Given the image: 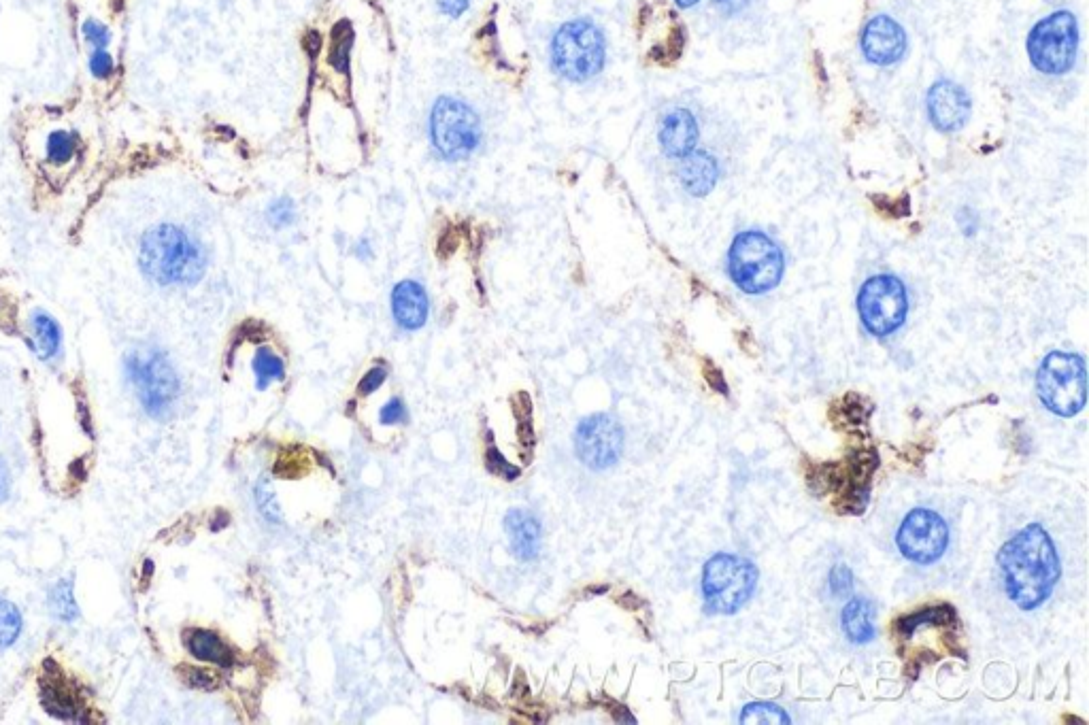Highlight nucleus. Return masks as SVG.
<instances>
[{
  "label": "nucleus",
  "instance_id": "nucleus-8",
  "mask_svg": "<svg viewBox=\"0 0 1089 725\" xmlns=\"http://www.w3.org/2000/svg\"><path fill=\"white\" fill-rule=\"evenodd\" d=\"M1079 47L1077 18L1070 11H1055L1038 22L1028 37V56L1034 69L1045 75H1064L1072 69Z\"/></svg>",
  "mask_w": 1089,
  "mask_h": 725
},
{
  "label": "nucleus",
  "instance_id": "nucleus-30",
  "mask_svg": "<svg viewBox=\"0 0 1089 725\" xmlns=\"http://www.w3.org/2000/svg\"><path fill=\"white\" fill-rule=\"evenodd\" d=\"M296 217V209H294V202L283 196V198H277L271 207H268V219H271V224L275 228H286L294 222Z\"/></svg>",
  "mask_w": 1089,
  "mask_h": 725
},
{
  "label": "nucleus",
  "instance_id": "nucleus-5",
  "mask_svg": "<svg viewBox=\"0 0 1089 725\" xmlns=\"http://www.w3.org/2000/svg\"><path fill=\"white\" fill-rule=\"evenodd\" d=\"M1036 392L1045 407L1060 415H1077L1087 402V370L1077 353L1053 351L1038 366Z\"/></svg>",
  "mask_w": 1089,
  "mask_h": 725
},
{
  "label": "nucleus",
  "instance_id": "nucleus-39",
  "mask_svg": "<svg viewBox=\"0 0 1089 725\" xmlns=\"http://www.w3.org/2000/svg\"><path fill=\"white\" fill-rule=\"evenodd\" d=\"M188 674H190L188 681H190L192 685H198V687H213V679L209 677L207 672H203V670H190Z\"/></svg>",
  "mask_w": 1089,
  "mask_h": 725
},
{
  "label": "nucleus",
  "instance_id": "nucleus-33",
  "mask_svg": "<svg viewBox=\"0 0 1089 725\" xmlns=\"http://www.w3.org/2000/svg\"><path fill=\"white\" fill-rule=\"evenodd\" d=\"M488 466H490V470L494 472V475H500V477H505L509 481H513V479H517L519 475H522V470H519L513 464H509L505 460V455H502L496 447H490V451H488Z\"/></svg>",
  "mask_w": 1089,
  "mask_h": 725
},
{
  "label": "nucleus",
  "instance_id": "nucleus-38",
  "mask_svg": "<svg viewBox=\"0 0 1089 725\" xmlns=\"http://www.w3.org/2000/svg\"><path fill=\"white\" fill-rule=\"evenodd\" d=\"M9 492H11V472L7 464L0 460V500H7Z\"/></svg>",
  "mask_w": 1089,
  "mask_h": 725
},
{
  "label": "nucleus",
  "instance_id": "nucleus-7",
  "mask_svg": "<svg viewBox=\"0 0 1089 725\" xmlns=\"http://www.w3.org/2000/svg\"><path fill=\"white\" fill-rule=\"evenodd\" d=\"M128 377L137 390L143 409L154 417H166L179 398V377L160 349H137L126 358Z\"/></svg>",
  "mask_w": 1089,
  "mask_h": 725
},
{
  "label": "nucleus",
  "instance_id": "nucleus-11",
  "mask_svg": "<svg viewBox=\"0 0 1089 725\" xmlns=\"http://www.w3.org/2000/svg\"><path fill=\"white\" fill-rule=\"evenodd\" d=\"M896 545L907 560L928 566L941 560L947 551L949 528L936 511L913 509L902 519Z\"/></svg>",
  "mask_w": 1089,
  "mask_h": 725
},
{
  "label": "nucleus",
  "instance_id": "nucleus-1",
  "mask_svg": "<svg viewBox=\"0 0 1089 725\" xmlns=\"http://www.w3.org/2000/svg\"><path fill=\"white\" fill-rule=\"evenodd\" d=\"M1002 585L1021 611H1034L1060 579V558L1051 536L1041 524L1019 530L998 553Z\"/></svg>",
  "mask_w": 1089,
  "mask_h": 725
},
{
  "label": "nucleus",
  "instance_id": "nucleus-25",
  "mask_svg": "<svg viewBox=\"0 0 1089 725\" xmlns=\"http://www.w3.org/2000/svg\"><path fill=\"white\" fill-rule=\"evenodd\" d=\"M254 373H256L258 390L264 392L266 387L271 385L273 381L283 379V375H286V368H283V362H281V358L277 356V353H273L268 347H262V349H258L256 358H254Z\"/></svg>",
  "mask_w": 1089,
  "mask_h": 725
},
{
  "label": "nucleus",
  "instance_id": "nucleus-2",
  "mask_svg": "<svg viewBox=\"0 0 1089 725\" xmlns=\"http://www.w3.org/2000/svg\"><path fill=\"white\" fill-rule=\"evenodd\" d=\"M139 266L158 285H194L205 275V251L192 236L173 224L149 228L139 249Z\"/></svg>",
  "mask_w": 1089,
  "mask_h": 725
},
{
  "label": "nucleus",
  "instance_id": "nucleus-40",
  "mask_svg": "<svg viewBox=\"0 0 1089 725\" xmlns=\"http://www.w3.org/2000/svg\"><path fill=\"white\" fill-rule=\"evenodd\" d=\"M675 3H677V5L681 7V9H690V7L698 5V3H700V0H675Z\"/></svg>",
  "mask_w": 1089,
  "mask_h": 725
},
{
  "label": "nucleus",
  "instance_id": "nucleus-13",
  "mask_svg": "<svg viewBox=\"0 0 1089 725\" xmlns=\"http://www.w3.org/2000/svg\"><path fill=\"white\" fill-rule=\"evenodd\" d=\"M928 117L938 132H956L964 128L970 117V96L958 83L949 79L936 81L928 92Z\"/></svg>",
  "mask_w": 1089,
  "mask_h": 725
},
{
  "label": "nucleus",
  "instance_id": "nucleus-3",
  "mask_svg": "<svg viewBox=\"0 0 1089 725\" xmlns=\"http://www.w3.org/2000/svg\"><path fill=\"white\" fill-rule=\"evenodd\" d=\"M728 273L734 285L745 294L760 296L775 290L785 273L781 247L758 230L734 236L728 251Z\"/></svg>",
  "mask_w": 1089,
  "mask_h": 725
},
{
  "label": "nucleus",
  "instance_id": "nucleus-32",
  "mask_svg": "<svg viewBox=\"0 0 1089 725\" xmlns=\"http://www.w3.org/2000/svg\"><path fill=\"white\" fill-rule=\"evenodd\" d=\"M88 66L96 79H109L115 73V60L109 49H92Z\"/></svg>",
  "mask_w": 1089,
  "mask_h": 725
},
{
  "label": "nucleus",
  "instance_id": "nucleus-17",
  "mask_svg": "<svg viewBox=\"0 0 1089 725\" xmlns=\"http://www.w3.org/2000/svg\"><path fill=\"white\" fill-rule=\"evenodd\" d=\"M505 528L515 558L530 562L541 551V521L530 511L513 509L505 517Z\"/></svg>",
  "mask_w": 1089,
  "mask_h": 725
},
{
  "label": "nucleus",
  "instance_id": "nucleus-31",
  "mask_svg": "<svg viewBox=\"0 0 1089 725\" xmlns=\"http://www.w3.org/2000/svg\"><path fill=\"white\" fill-rule=\"evenodd\" d=\"M256 500H258V507L262 511L264 517H268L271 521H279V504H277V498L271 490V483H268L266 479H262L256 487Z\"/></svg>",
  "mask_w": 1089,
  "mask_h": 725
},
{
  "label": "nucleus",
  "instance_id": "nucleus-9",
  "mask_svg": "<svg viewBox=\"0 0 1089 725\" xmlns=\"http://www.w3.org/2000/svg\"><path fill=\"white\" fill-rule=\"evenodd\" d=\"M479 115L462 100L443 96L430 113V139L445 160H464L481 143Z\"/></svg>",
  "mask_w": 1089,
  "mask_h": 725
},
{
  "label": "nucleus",
  "instance_id": "nucleus-16",
  "mask_svg": "<svg viewBox=\"0 0 1089 725\" xmlns=\"http://www.w3.org/2000/svg\"><path fill=\"white\" fill-rule=\"evenodd\" d=\"M428 294L417 281H400L392 292V313L405 330H420L428 319Z\"/></svg>",
  "mask_w": 1089,
  "mask_h": 725
},
{
  "label": "nucleus",
  "instance_id": "nucleus-20",
  "mask_svg": "<svg viewBox=\"0 0 1089 725\" xmlns=\"http://www.w3.org/2000/svg\"><path fill=\"white\" fill-rule=\"evenodd\" d=\"M841 626L853 645H868L875 640V606L870 600L856 596L847 602L841 617Z\"/></svg>",
  "mask_w": 1089,
  "mask_h": 725
},
{
  "label": "nucleus",
  "instance_id": "nucleus-4",
  "mask_svg": "<svg viewBox=\"0 0 1089 725\" xmlns=\"http://www.w3.org/2000/svg\"><path fill=\"white\" fill-rule=\"evenodd\" d=\"M607 43L590 20H573L558 28L551 41V64L560 77L583 83L605 69Z\"/></svg>",
  "mask_w": 1089,
  "mask_h": 725
},
{
  "label": "nucleus",
  "instance_id": "nucleus-28",
  "mask_svg": "<svg viewBox=\"0 0 1089 725\" xmlns=\"http://www.w3.org/2000/svg\"><path fill=\"white\" fill-rule=\"evenodd\" d=\"M741 723H790V717L773 702L747 704L741 713Z\"/></svg>",
  "mask_w": 1089,
  "mask_h": 725
},
{
  "label": "nucleus",
  "instance_id": "nucleus-27",
  "mask_svg": "<svg viewBox=\"0 0 1089 725\" xmlns=\"http://www.w3.org/2000/svg\"><path fill=\"white\" fill-rule=\"evenodd\" d=\"M22 632V615L13 602L0 598V649L11 647Z\"/></svg>",
  "mask_w": 1089,
  "mask_h": 725
},
{
  "label": "nucleus",
  "instance_id": "nucleus-34",
  "mask_svg": "<svg viewBox=\"0 0 1089 725\" xmlns=\"http://www.w3.org/2000/svg\"><path fill=\"white\" fill-rule=\"evenodd\" d=\"M385 379H388V370H385V366H373L368 373L362 377V381L358 383V394L360 396H368L377 392L379 387L385 383Z\"/></svg>",
  "mask_w": 1089,
  "mask_h": 725
},
{
  "label": "nucleus",
  "instance_id": "nucleus-19",
  "mask_svg": "<svg viewBox=\"0 0 1089 725\" xmlns=\"http://www.w3.org/2000/svg\"><path fill=\"white\" fill-rule=\"evenodd\" d=\"M719 166L707 151H692L681 158V185L690 196H707L717 183Z\"/></svg>",
  "mask_w": 1089,
  "mask_h": 725
},
{
  "label": "nucleus",
  "instance_id": "nucleus-18",
  "mask_svg": "<svg viewBox=\"0 0 1089 725\" xmlns=\"http://www.w3.org/2000/svg\"><path fill=\"white\" fill-rule=\"evenodd\" d=\"M41 702L49 715H54L64 721H86L83 708L73 694V689L62 679V674L56 670L43 679L41 683Z\"/></svg>",
  "mask_w": 1089,
  "mask_h": 725
},
{
  "label": "nucleus",
  "instance_id": "nucleus-35",
  "mask_svg": "<svg viewBox=\"0 0 1089 725\" xmlns=\"http://www.w3.org/2000/svg\"><path fill=\"white\" fill-rule=\"evenodd\" d=\"M407 419V411H405V404H402L400 398H392L385 407L381 409V415H379V421L381 426H394V424H402V421Z\"/></svg>",
  "mask_w": 1089,
  "mask_h": 725
},
{
  "label": "nucleus",
  "instance_id": "nucleus-36",
  "mask_svg": "<svg viewBox=\"0 0 1089 725\" xmlns=\"http://www.w3.org/2000/svg\"><path fill=\"white\" fill-rule=\"evenodd\" d=\"M830 587H832V592L836 596H847L851 592V587H853L851 570L847 566H843V564L836 566L832 570V575H830Z\"/></svg>",
  "mask_w": 1089,
  "mask_h": 725
},
{
  "label": "nucleus",
  "instance_id": "nucleus-14",
  "mask_svg": "<svg viewBox=\"0 0 1089 725\" xmlns=\"http://www.w3.org/2000/svg\"><path fill=\"white\" fill-rule=\"evenodd\" d=\"M862 52L868 62L877 66H892L902 60L904 52H907V32L896 20L887 18V15H877L862 32Z\"/></svg>",
  "mask_w": 1089,
  "mask_h": 725
},
{
  "label": "nucleus",
  "instance_id": "nucleus-12",
  "mask_svg": "<svg viewBox=\"0 0 1089 725\" xmlns=\"http://www.w3.org/2000/svg\"><path fill=\"white\" fill-rule=\"evenodd\" d=\"M575 449L579 460L588 468L607 470L617 464L624 451V430L613 415H590L577 428Z\"/></svg>",
  "mask_w": 1089,
  "mask_h": 725
},
{
  "label": "nucleus",
  "instance_id": "nucleus-23",
  "mask_svg": "<svg viewBox=\"0 0 1089 725\" xmlns=\"http://www.w3.org/2000/svg\"><path fill=\"white\" fill-rule=\"evenodd\" d=\"M77 149H79V137H77V132H71V130H54V132L47 137V143H45V156H47V160L52 162L54 166H64V164H69V162L77 156Z\"/></svg>",
  "mask_w": 1089,
  "mask_h": 725
},
{
  "label": "nucleus",
  "instance_id": "nucleus-15",
  "mask_svg": "<svg viewBox=\"0 0 1089 725\" xmlns=\"http://www.w3.org/2000/svg\"><path fill=\"white\" fill-rule=\"evenodd\" d=\"M700 137L696 117L688 109L670 111L660 126V145L668 158H685L696 149Z\"/></svg>",
  "mask_w": 1089,
  "mask_h": 725
},
{
  "label": "nucleus",
  "instance_id": "nucleus-21",
  "mask_svg": "<svg viewBox=\"0 0 1089 725\" xmlns=\"http://www.w3.org/2000/svg\"><path fill=\"white\" fill-rule=\"evenodd\" d=\"M30 336H32V349L43 362L54 360L60 353L62 345V330L56 319L37 309L30 315Z\"/></svg>",
  "mask_w": 1089,
  "mask_h": 725
},
{
  "label": "nucleus",
  "instance_id": "nucleus-22",
  "mask_svg": "<svg viewBox=\"0 0 1089 725\" xmlns=\"http://www.w3.org/2000/svg\"><path fill=\"white\" fill-rule=\"evenodd\" d=\"M188 651L200 662H211L217 666H232V651L224 640L211 630H190L186 634Z\"/></svg>",
  "mask_w": 1089,
  "mask_h": 725
},
{
  "label": "nucleus",
  "instance_id": "nucleus-6",
  "mask_svg": "<svg viewBox=\"0 0 1089 725\" xmlns=\"http://www.w3.org/2000/svg\"><path fill=\"white\" fill-rule=\"evenodd\" d=\"M758 585V568L741 555L717 553L702 570V596L711 613L732 615L743 609Z\"/></svg>",
  "mask_w": 1089,
  "mask_h": 725
},
{
  "label": "nucleus",
  "instance_id": "nucleus-29",
  "mask_svg": "<svg viewBox=\"0 0 1089 725\" xmlns=\"http://www.w3.org/2000/svg\"><path fill=\"white\" fill-rule=\"evenodd\" d=\"M81 37L92 49H109L111 30L98 20H86L81 24Z\"/></svg>",
  "mask_w": 1089,
  "mask_h": 725
},
{
  "label": "nucleus",
  "instance_id": "nucleus-10",
  "mask_svg": "<svg viewBox=\"0 0 1089 725\" xmlns=\"http://www.w3.org/2000/svg\"><path fill=\"white\" fill-rule=\"evenodd\" d=\"M858 313L870 334L879 336V339L894 334L907 322V288L894 275L870 277L858 294Z\"/></svg>",
  "mask_w": 1089,
  "mask_h": 725
},
{
  "label": "nucleus",
  "instance_id": "nucleus-24",
  "mask_svg": "<svg viewBox=\"0 0 1089 725\" xmlns=\"http://www.w3.org/2000/svg\"><path fill=\"white\" fill-rule=\"evenodd\" d=\"M956 619V609L949 604H943V606H936V609H926V611H917L909 617L900 619L898 628L902 634L911 636L915 630H921L924 626H943V623H949Z\"/></svg>",
  "mask_w": 1089,
  "mask_h": 725
},
{
  "label": "nucleus",
  "instance_id": "nucleus-26",
  "mask_svg": "<svg viewBox=\"0 0 1089 725\" xmlns=\"http://www.w3.org/2000/svg\"><path fill=\"white\" fill-rule=\"evenodd\" d=\"M49 609L60 621H75L79 617L77 602L73 596V583L69 579L58 581L49 592Z\"/></svg>",
  "mask_w": 1089,
  "mask_h": 725
},
{
  "label": "nucleus",
  "instance_id": "nucleus-37",
  "mask_svg": "<svg viewBox=\"0 0 1089 725\" xmlns=\"http://www.w3.org/2000/svg\"><path fill=\"white\" fill-rule=\"evenodd\" d=\"M471 0H437L439 9L447 15V18H460V15L468 9Z\"/></svg>",
  "mask_w": 1089,
  "mask_h": 725
}]
</instances>
